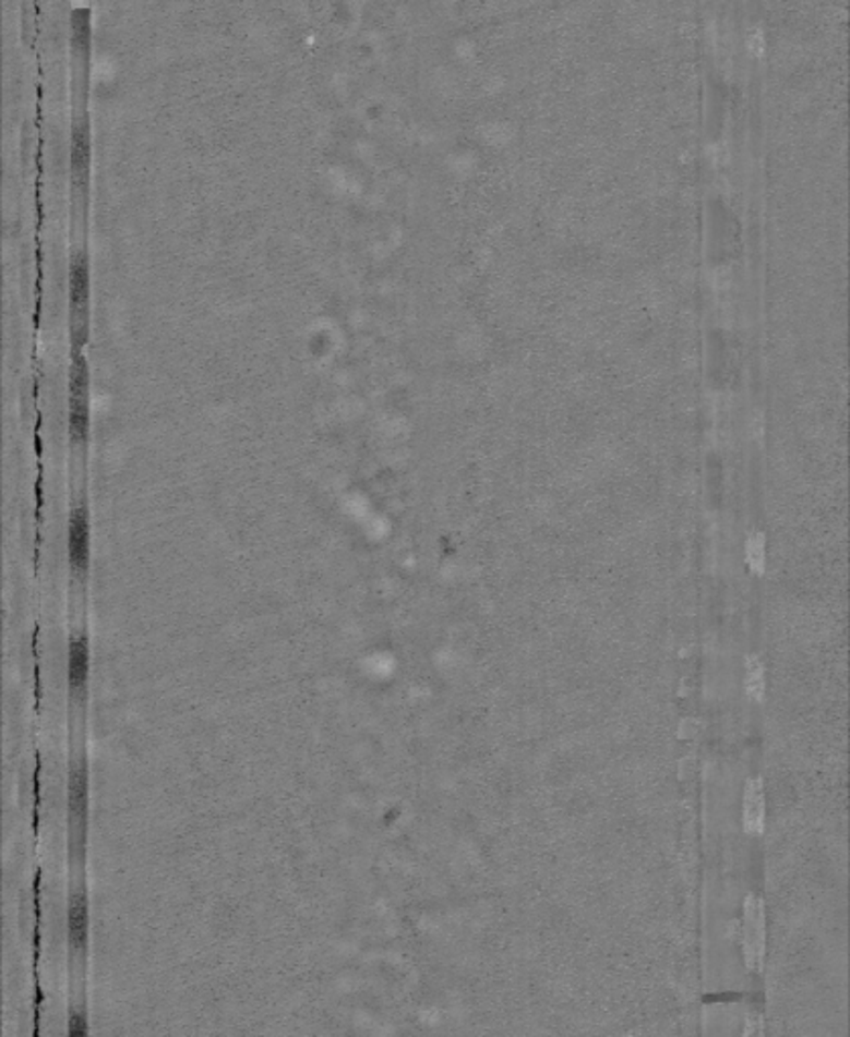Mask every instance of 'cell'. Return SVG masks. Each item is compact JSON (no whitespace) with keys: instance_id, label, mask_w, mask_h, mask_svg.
Masks as SVG:
<instances>
[{"instance_id":"cell-8","label":"cell","mask_w":850,"mask_h":1037,"mask_svg":"<svg viewBox=\"0 0 850 1037\" xmlns=\"http://www.w3.org/2000/svg\"><path fill=\"white\" fill-rule=\"evenodd\" d=\"M743 824L751 835H762L765 827V791L762 779L745 782L743 793Z\"/></svg>"},{"instance_id":"cell-3","label":"cell","mask_w":850,"mask_h":1037,"mask_svg":"<svg viewBox=\"0 0 850 1037\" xmlns=\"http://www.w3.org/2000/svg\"><path fill=\"white\" fill-rule=\"evenodd\" d=\"M743 954L750 970L764 975L765 904L759 895H747L743 906Z\"/></svg>"},{"instance_id":"cell-9","label":"cell","mask_w":850,"mask_h":1037,"mask_svg":"<svg viewBox=\"0 0 850 1037\" xmlns=\"http://www.w3.org/2000/svg\"><path fill=\"white\" fill-rule=\"evenodd\" d=\"M747 694L755 701H764L765 667L759 656H747Z\"/></svg>"},{"instance_id":"cell-5","label":"cell","mask_w":850,"mask_h":1037,"mask_svg":"<svg viewBox=\"0 0 850 1037\" xmlns=\"http://www.w3.org/2000/svg\"><path fill=\"white\" fill-rule=\"evenodd\" d=\"M68 810H70V824H72V835L84 837L87 819V767L86 760H73L70 767V781H68Z\"/></svg>"},{"instance_id":"cell-7","label":"cell","mask_w":850,"mask_h":1037,"mask_svg":"<svg viewBox=\"0 0 850 1037\" xmlns=\"http://www.w3.org/2000/svg\"><path fill=\"white\" fill-rule=\"evenodd\" d=\"M87 894L84 888L73 890L68 902V942L72 954L82 956L87 946Z\"/></svg>"},{"instance_id":"cell-6","label":"cell","mask_w":850,"mask_h":1037,"mask_svg":"<svg viewBox=\"0 0 850 1037\" xmlns=\"http://www.w3.org/2000/svg\"><path fill=\"white\" fill-rule=\"evenodd\" d=\"M89 677V640L86 632L73 635L68 653V689L72 701H84Z\"/></svg>"},{"instance_id":"cell-4","label":"cell","mask_w":850,"mask_h":1037,"mask_svg":"<svg viewBox=\"0 0 850 1037\" xmlns=\"http://www.w3.org/2000/svg\"><path fill=\"white\" fill-rule=\"evenodd\" d=\"M89 513L86 501L73 505L70 523H68V562L75 578H84L89 568Z\"/></svg>"},{"instance_id":"cell-1","label":"cell","mask_w":850,"mask_h":1037,"mask_svg":"<svg viewBox=\"0 0 850 1037\" xmlns=\"http://www.w3.org/2000/svg\"><path fill=\"white\" fill-rule=\"evenodd\" d=\"M89 382H87V361L82 349H73L72 371H70V441L82 446L87 441L89 430Z\"/></svg>"},{"instance_id":"cell-2","label":"cell","mask_w":850,"mask_h":1037,"mask_svg":"<svg viewBox=\"0 0 850 1037\" xmlns=\"http://www.w3.org/2000/svg\"><path fill=\"white\" fill-rule=\"evenodd\" d=\"M89 311V264L86 252H75L70 264V313H72L73 349L87 341Z\"/></svg>"}]
</instances>
